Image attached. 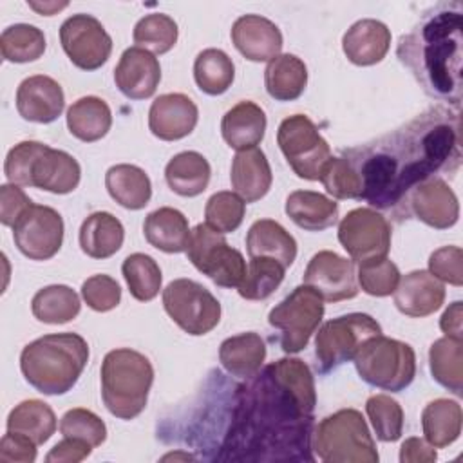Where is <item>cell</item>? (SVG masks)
Segmentation results:
<instances>
[{
	"instance_id": "6da1fadb",
	"label": "cell",
	"mask_w": 463,
	"mask_h": 463,
	"mask_svg": "<svg viewBox=\"0 0 463 463\" xmlns=\"http://www.w3.org/2000/svg\"><path fill=\"white\" fill-rule=\"evenodd\" d=\"M317 405L311 369L280 358L237 387L226 449L257 450L255 459H307Z\"/></svg>"
},
{
	"instance_id": "7a4b0ae2",
	"label": "cell",
	"mask_w": 463,
	"mask_h": 463,
	"mask_svg": "<svg viewBox=\"0 0 463 463\" xmlns=\"http://www.w3.org/2000/svg\"><path fill=\"white\" fill-rule=\"evenodd\" d=\"M358 172L360 199L380 210L391 208L434 172L459 161V116L432 109L376 143L349 150Z\"/></svg>"
},
{
	"instance_id": "3957f363",
	"label": "cell",
	"mask_w": 463,
	"mask_h": 463,
	"mask_svg": "<svg viewBox=\"0 0 463 463\" xmlns=\"http://www.w3.org/2000/svg\"><path fill=\"white\" fill-rule=\"evenodd\" d=\"M463 11L458 2L443 4L402 36L398 58L416 76L423 90L452 103L461 101Z\"/></svg>"
},
{
	"instance_id": "277c9868",
	"label": "cell",
	"mask_w": 463,
	"mask_h": 463,
	"mask_svg": "<svg viewBox=\"0 0 463 463\" xmlns=\"http://www.w3.org/2000/svg\"><path fill=\"white\" fill-rule=\"evenodd\" d=\"M89 362V344L76 333H52L29 342L20 354L25 382L38 392H69Z\"/></svg>"
},
{
	"instance_id": "5b68a950",
	"label": "cell",
	"mask_w": 463,
	"mask_h": 463,
	"mask_svg": "<svg viewBox=\"0 0 463 463\" xmlns=\"http://www.w3.org/2000/svg\"><path fill=\"white\" fill-rule=\"evenodd\" d=\"M101 398L107 411L119 420H134L148 402L154 382L150 360L128 347L112 349L101 362Z\"/></svg>"
},
{
	"instance_id": "8992f818",
	"label": "cell",
	"mask_w": 463,
	"mask_h": 463,
	"mask_svg": "<svg viewBox=\"0 0 463 463\" xmlns=\"http://www.w3.org/2000/svg\"><path fill=\"white\" fill-rule=\"evenodd\" d=\"M311 449L326 463L378 461V450L367 421L356 409H340L326 416L313 434Z\"/></svg>"
},
{
	"instance_id": "52a82bcc",
	"label": "cell",
	"mask_w": 463,
	"mask_h": 463,
	"mask_svg": "<svg viewBox=\"0 0 463 463\" xmlns=\"http://www.w3.org/2000/svg\"><path fill=\"white\" fill-rule=\"evenodd\" d=\"M353 360L358 376L365 383L383 391L400 392L416 376L414 349L402 340L383 335L365 340Z\"/></svg>"
},
{
	"instance_id": "ba28073f",
	"label": "cell",
	"mask_w": 463,
	"mask_h": 463,
	"mask_svg": "<svg viewBox=\"0 0 463 463\" xmlns=\"http://www.w3.org/2000/svg\"><path fill=\"white\" fill-rule=\"evenodd\" d=\"M382 335L380 324L367 313H349L327 320L315 336V356L320 374L354 358L362 344Z\"/></svg>"
},
{
	"instance_id": "9c48e42d",
	"label": "cell",
	"mask_w": 463,
	"mask_h": 463,
	"mask_svg": "<svg viewBox=\"0 0 463 463\" xmlns=\"http://www.w3.org/2000/svg\"><path fill=\"white\" fill-rule=\"evenodd\" d=\"M324 318V298L311 286H297L268 315L271 327L280 331L284 353L302 351Z\"/></svg>"
},
{
	"instance_id": "30bf717a",
	"label": "cell",
	"mask_w": 463,
	"mask_h": 463,
	"mask_svg": "<svg viewBox=\"0 0 463 463\" xmlns=\"http://www.w3.org/2000/svg\"><path fill=\"white\" fill-rule=\"evenodd\" d=\"M188 260L221 288H239L246 275L242 253L232 248L224 235L212 230L206 222L197 224L190 233L186 248Z\"/></svg>"
},
{
	"instance_id": "8fae6325",
	"label": "cell",
	"mask_w": 463,
	"mask_h": 463,
	"mask_svg": "<svg viewBox=\"0 0 463 463\" xmlns=\"http://www.w3.org/2000/svg\"><path fill=\"white\" fill-rule=\"evenodd\" d=\"M277 143L288 165L300 179L317 181L322 166L331 157L327 141L304 114H293L282 119L277 130Z\"/></svg>"
},
{
	"instance_id": "7c38bea8",
	"label": "cell",
	"mask_w": 463,
	"mask_h": 463,
	"mask_svg": "<svg viewBox=\"0 0 463 463\" xmlns=\"http://www.w3.org/2000/svg\"><path fill=\"white\" fill-rule=\"evenodd\" d=\"M163 307L188 335L210 333L221 320L219 300L199 282L175 279L163 289Z\"/></svg>"
},
{
	"instance_id": "4fadbf2b",
	"label": "cell",
	"mask_w": 463,
	"mask_h": 463,
	"mask_svg": "<svg viewBox=\"0 0 463 463\" xmlns=\"http://www.w3.org/2000/svg\"><path fill=\"white\" fill-rule=\"evenodd\" d=\"M338 241L353 262L383 259L391 250V224L373 208H354L342 217Z\"/></svg>"
},
{
	"instance_id": "5bb4252c",
	"label": "cell",
	"mask_w": 463,
	"mask_h": 463,
	"mask_svg": "<svg viewBox=\"0 0 463 463\" xmlns=\"http://www.w3.org/2000/svg\"><path fill=\"white\" fill-rule=\"evenodd\" d=\"M60 43L69 60L81 71L99 69L112 52V38L92 14L78 13L60 27Z\"/></svg>"
},
{
	"instance_id": "9a60e30c",
	"label": "cell",
	"mask_w": 463,
	"mask_h": 463,
	"mask_svg": "<svg viewBox=\"0 0 463 463\" xmlns=\"http://www.w3.org/2000/svg\"><path fill=\"white\" fill-rule=\"evenodd\" d=\"M14 246L31 260L54 257L63 242L61 215L43 204H31L13 226Z\"/></svg>"
},
{
	"instance_id": "2e32d148",
	"label": "cell",
	"mask_w": 463,
	"mask_h": 463,
	"mask_svg": "<svg viewBox=\"0 0 463 463\" xmlns=\"http://www.w3.org/2000/svg\"><path fill=\"white\" fill-rule=\"evenodd\" d=\"M304 284L311 286L327 302H340L358 295L354 262L329 250L311 257L304 271Z\"/></svg>"
},
{
	"instance_id": "e0dca14e",
	"label": "cell",
	"mask_w": 463,
	"mask_h": 463,
	"mask_svg": "<svg viewBox=\"0 0 463 463\" xmlns=\"http://www.w3.org/2000/svg\"><path fill=\"white\" fill-rule=\"evenodd\" d=\"M116 87L128 99H148L159 87V60L146 49L128 47L114 69Z\"/></svg>"
},
{
	"instance_id": "ac0fdd59",
	"label": "cell",
	"mask_w": 463,
	"mask_h": 463,
	"mask_svg": "<svg viewBox=\"0 0 463 463\" xmlns=\"http://www.w3.org/2000/svg\"><path fill=\"white\" fill-rule=\"evenodd\" d=\"M199 119L197 105L181 92L156 98L148 110V128L163 141H177L192 134Z\"/></svg>"
},
{
	"instance_id": "d6986e66",
	"label": "cell",
	"mask_w": 463,
	"mask_h": 463,
	"mask_svg": "<svg viewBox=\"0 0 463 463\" xmlns=\"http://www.w3.org/2000/svg\"><path fill=\"white\" fill-rule=\"evenodd\" d=\"M411 210L430 228L447 230L458 222L459 203L454 190L439 177L427 179L412 188Z\"/></svg>"
},
{
	"instance_id": "ffe728a7",
	"label": "cell",
	"mask_w": 463,
	"mask_h": 463,
	"mask_svg": "<svg viewBox=\"0 0 463 463\" xmlns=\"http://www.w3.org/2000/svg\"><path fill=\"white\" fill-rule=\"evenodd\" d=\"M65 107L61 85L43 74L25 78L16 90V110L25 121L52 123Z\"/></svg>"
},
{
	"instance_id": "44dd1931",
	"label": "cell",
	"mask_w": 463,
	"mask_h": 463,
	"mask_svg": "<svg viewBox=\"0 0 463 463\" xmlns=\"http://www.w3.org/2000/svg\"><path fill=\"white\" fill-rule=\"evenodd\" d=\"M232 42L246 60L269 61L280 54L282 33L260 14H244L232 25Z\"/></svg>"
},
{
	"instance_id": "7402d4cb",
	"label": "cell",
	"mask_w": 463,
	"mask_h": 463,
	"mask_svg": "<svg viewBox=\"0 0 463 463\" xmlns=\"http://www.w3.org/2000/svg\"><path fill=\"white\" fill-rule=\"evenodd\" d=\"M394 306L400 313L414 318L429 317L443 306L445 286L430 271L414 269L400 282L394 289Z\"/></svg>"
},
{
	"instance_id": "603a6c76",
	"label": "cell",
	"mask_w": 463,
	"mask_h": 463,
	"mask_svg": "<svg viewBox=\"0 0 463 463\" xmlns=\"http://www.w3.org/2000/svg\"><path fill=\"white\" fill-rule=\"evenodd\" d=\"M391 47L389 27L374 18L354 22L342 38V49L354 65L367 67L382 61Z\"/></svg>"
},
{
	"instance_id": "cb8c5ba5",
	"label": "cell",
	"mask_w": 463,
	"mask_h": 463,
	"mask_svg": "<svg viewBox=\"0 0 463 463\" xmlns=\"http://www.w3.org/2000/svg\"><path fill=\"white\" fill-rule=\"evenodd\" d=\"M81 179L80 163L65 150L47 146L34 161L31 186L51 194H71Z\"/></svg>"
},
{
	"instance_id": "d4e9b609",
	"label": "cell",
	"mask_w": 463,
	"mask_h": 463,
	"mask_svg": "<svg viewBox=\"0 0 463 463\" xmlns=\"http://www.w3.org/2000/svg\"><path fill=\"white\" fill-rule=\"evenodd\" d=\"M230 181L235 194L241 195L244 203L262 199L269 192L273 181L266 154L259 146L237 152L232 161Z\"/></svg>"
},
{
	"instance_id": "484cf974",
	"label": "cell",
	"mask_w": 463,
	"mask_h": 463,
	"mask_svg": "<svg viewBox=\"0 0 463 463\" xmlns=\"http://www.w3.org/2000/svg\"><path fill=\"white\" fill-rule=\"evenodd\" d=\"M266 132V114L253 101H239L233 105L221 121L222 139L230 148L241 152L255 148Z\"/></svg>"
},
{
	"instance_id": "4316f807",
	"label": "cell",
	"mask_w": 463,
	"mask_h": 463,
	"mask_svg": "<svg viewBox=\"0 0 463 463\" xmlns=\"http://www.w3.org/2000/svg\"><path fill=\"white\" fill-rule=\"evenodd\" d=\"M143 233L150 246L165 253H181L188 248L192 230L179 210L163 206L145 217Z\"/></svg>"
},
{
	"instance_id": "83f0119b",
	"label": "cell",
	"mask_w": 463,
	"mask_h": 463,
	"mask_svg": "<svg viewBox=\"0 0 463 463\" xmlns=\"http://www.w3.org/2000/svg\"><path fill=\"white\" fill-rule=\"evenodd\" d=\"M246 250L251 257H271L289 268L297 257L295 237L273 219L255 221L246 235Z\"/></svg>"
},
{
	"instance_id": "f1b7e54d",
	"label": "cell",
	"mask_w": 463,
	"mask_h": 463,
	"mask_svg": "<svg viewBox=\"0 0 463 463\" xmlns=\"http://www.w3.org/2000/svg\"><path fill=\"white\" fill-rule=\"evenodd\" d=\"M286 215L302 230L322 232L338 219V203L313 190H295L286 199Z\"/></svg>"
},
{
	"instance_id": "f546056e",
	"label": "cell",
	"mask_w": 463,
	"mask_h": 463,
	"mask_svg": "<svg viewBox=\"0 0 463 463\" xmlns=\"http://www.w3.org/2000/svg\"><path fill=\"white\" fill-rule=\"evenodd\" d=\"M125 241V228L109 212L90 213L80 226V248L90 259H109Z\"/></svg>"
},
{
	"instance_id": "4dcf8cb0",
	"label": "cell",
	"mask_w": 463,
	"mask_h": 463,
	"mask_svg": "<svg viewBox=\"0 0 463 463\" xmlns=\"http://www.w3.org/2000/svg\"><path fill=\"white\" fill-rule=\"evenodd\" d=\"M266 358V344L260 335L248 331L226 338L219 347V362L237 378H251L257 374Z\"/></svg>"
},
{
	"instance_id": "1f68e13d",
	"label": "cell",
	"mask_w": 463,
	"mask_h": 463,
	"mask_svg": "<svg viewBox=\"0 0 463 463\" xmlns=\"http://www.w3.org/2000/svg\"><path fill=\"white\" fill-rule=\"evenodd\" d=\"M109 195L127 210H141L152 197V183L143 168L128 163L114 165L105 174Z\"/></svg>"
},
{
	"instance_id": "d6a6232c",
	"label": "cell",
	"mask_w": 463,
	"mask_h": 463,
	"mask_svg": "<svg viewBox=\"0 0 463 463\" xmlns=\"http://www.w3.org/2000/svg\"><path fill=\"white\" fill-rule=\"evenodd\" d=\"M212 168L208 159L194 150L175 154L165 166V179L172 192L183 197L203 194L210 183Z\"/></svg>"
},
{
	"instance_id": "836d02e7",
	"label": "cell",
	"mask_w": 463,
	"mask_h": 463,
	"mask_svg": "<svg viewBox=\"0 0 463 463\" xmlns=\"http://www.w3.org/2000/svg\"><path fill=\"white\" fill-rule=\"evenodd\" d=\"M264 85L273 99L293 101L300 98L307 85V67L295 54H279L268 61Z\"/></svg>"
},
{
	"instance_id": "e575fe53",
	"label": "cell",
	"mask_w": 463,
	"mask_h": 463,
	"mask_svg": "<svg viewBox=\"0 0 463 463\" xmlns=\"http://www.w3.org/2000/svg\"><path fill=\"white\" fill-rule=\"evenodd\" d=\"M463 412L456 400L438 398L425 405L421 412V429L425 441L434 449L452 445L461 434Z\"/></svg>"
},
{
	"instance_id": "d590c367",
	"label": "cell",
	"mask_w": 463,
	"mask_h": 463,
	"mask_svg": "<svg viewBox=\"0 0 463 463\" xmlns=\"http://www.w3.org/2000/svg\"><path fill=\"white\" fill-rule=\"evenodd\" d=\"M112 125V112L105 99L83 96L67 110V128L80 141L92 143L107 136Z\"/></svg>"
},
{
	"instance_id": "8d00e7d4",
	"label": "cell",
	"mask_w": 463,
	"mask_h": 463,
	"mask_svg": "<svg viewBox=\"0 0 463 463\" xmlns=\"http://www.w3.org/2000/svg\"><path fill=\"white\" fill-rule=\"evenodd\" d=\"M432 378L456 396L463 394V340L443 336L429 349Z\"/></svg>"
},
{
	"instance_id": "74e56055",
	"label": "cell",
	"mask_w": 463,
	"mask_h": 463,
	"mask_svg": "<svg viewBox=\"0 0 463 463\" xmlns=\"http://www.w3.org/2000/svg\"><path fill=\"white\" fill-rule=\"evenodd\" d=\"M7 430L43 445L56 430L54 411L42 400H24L7 416Z\"/></svg>"
},
{
	"instance_id": "f35d334b",
	"label": "cell",
	"mask_w": 463,
	"mask_h": 463,
	"mask_svg": "<svg viewBox=\"0 0 463 463\" xmlns=\"http://www.w3.org/2000/svg\"><path fill=\"white\" fill-rule=\"evenodd\" d=\"M81 302L78 293L65 284H52L38 289L31 300L34 318L43 324H65L78 317Z\"/></svg>"
},
{
	"instance_id": "ab89813d",
	"label": "cell",
	"mask_w": 463,
	"mask_h": 463,
	"mask_svg": "<svg viewBox=\"0 0 463 463\" xmlns=\"http://www.w3.org/2000/svg\"><path fill=\"white\" fill-rule=\"evenodd\" d=\"M235 78V65L232 58L221 49H204L194 61V80L197 87L208 96L224 94Z\"/></svg>"
},
{
	"instance_id": "60d3db41",
	"label": "cell",
	"mask_w": 463,
	"mask_h": 463,
	"mask_svg": "<svg viewBox=\"0 0 463 463\" xmlns=\"http://www.w3.org/2000/svg\"><path fill=\"white\" fill-rule=\"evenodd\" d=\"M43 31L29 24H14L4 29L0 36V52L5 61H36L45 52Z\"/></svg>"
},
{
	"instance_id": "b9f144b4",
	"label": "cell",
	"mask_w": 463,
	"mask_h": 463,
	"mask_svg": "<svg viewBox=\"0 0 463 463\" xmlns=\"http://www.w3.org/2000/svg\"><path fill=\"white\" fill-rule=\"evenodd\" d=\"M121 273L130 295L139 302H148L159 295L163 275L159 264L146 253H132L121 264Z\"/></svg>"
},
{
	"instance_id": "7bdbcfd3",
	"label": "cell",
	"mask_w": 463,
	"mask_h": 463,
	"mask_svg": "<svg viewBox=\"0 0 463 463\" xmlns=\"http://www.w3.org/2000/svg\"><path fill=\"white\" fill-rule=\"evenodd\" d=\"M286 268L271 257H251L237 291L246 300L268 298L284 280Z\"/></svg>"
},
{
	"instance_id": "ee69618b",
	"label": "cell",
	"mask_w": 463,
	"mask_h": 463,
	"mask_svg": "<svg viewBox=\"0 0 463 463\" xmlns=\"http://www.w3.org/2000/svg\"><path fill=\"white\" fill-rule=\"evenodd\" d=\"M177 24L174 18L163 13H152L143 16L134 25V43L136 47L152 51L154 54L168 52L177 42Z\"/></svg>"
},
{
	"instance_id": "f6af8a7d",
	"label": "cell",
	"mask_w": 463,
	"mask_h": 463,
	"mask_svg": "<svg viewBox=\"0 0 463 463\" xmlns=\"http://www.w3.org/2000/svg\"><path fill=\"white\" fill-rule=\"evenodd\" d=\"M365 411L380 441H396L403 432V409L387 394H373L365 402Z\"/></svg>"
},
{
	"instance_id": "bcb514c9",
	"label": "cell",
	"mask_w": 463,
	"mask_h": 463,
	"mask_svg": "<svg viewBox=\"0 0 463 463\" xmlns=\"http://www.w3.org/2000/svg\"><path fill=\"white\" fill-rule=\"evenodd\" d=\"M244 212H246L244 199L235 192L222 190L213 194L206 201L204 219L212 230L219 233H232L241 226L244 219Z\"/></svg>"
},
{
	"instance_id": "7dc6e473",
	"label": "cell",
	"mask_w": 463,
	"mask_h": 463,
	"mask_svg": "<svg viewBox=\"0 0 463 463\" xmlns=\"http://www.w3.org/2000/svg\"><path fill=\"white\" fill-rule=\"evenodd\" d=\"M318 179L335 199H360L362 183L358 172L345 157H329Z\"/></svg>"
},
{
	"instance_id": "c3c4849f",
	"label": "cell",
	"mask_w": 463,
	"mask_h": 463,
	"mask_svg": "<svg viewBox=\"0 0 463 463\" xmlns=\"http://www.w3.org/2000/svg\"><path fill=\"white\" fill-rule=\"evenodd\" d=\"M356 277L364 293L371 297H387L394 293L400 282V269L392 260L383 257L358 264Z\"/></svg>"
},
{
	"instance_id": "681fc988",
	"label": "cell",
	"mask_w": 463,
	"mask_h": 463,
	"mask_svg": "<svg viewBox=\"0 0 463 463\" xmlns=\"http://www.w3.org/2000/svg\"><path fill=\"white\" fill-rule=\"evenodd\" d=\"M60 432L63 438L83 439L90 447H99L107 439L105 421L98 414L83 407L71 409L61 416Z\"/></svg>"
},
{
	"instance_id": "f907efd6",
	"label": "cell",
	"mask_w": 463,
	"mask_h": 463,
	"mask_svg": "<svg viewBox=\"0 0 463 463\" xmlns=\"http://www.w3.org/2000/svg\"><path fill=\"white\" fill-rule=\"evenodd\" d=\"M47 148L40 141H22L14 145L4 163V174L9 183L18 186H31V170L36 157Z\"/></svg>"
},
{
	"instance_id": "816d5d0a",
	"label": "cell",
	"mask_w": 463,
	"mask_h": 463,
	"mask_svg": "<svg viewBox=\"0 0 463 463\" xmlns=\"http://www.w3.org/2000/svg\"><path fill=\"white\" fill-rule=\"evenodd\" d=\"M81 297L90 309L105 313L114 309L119 304L121 288L112 277L99 273V275L89 277L81 284Z\"/></svg>"
},
{
	"instance_id": "f5cc1de1",
	"label": "cell",
	"mask_w": 463,
	"mask_h": 463,
	"mask_svg": "<svg viewBox=\"0 0 463 463\" xmlns=\"http://www.w3.org/2000/svg\"><path fill=\"white\" fill-rule=\"evenodd\" d=\"M429 271L441 282L463 286V251L459 246H443L430 253Z\"/></svg>"
},
{
	"instance_id": "db71d44e",
	"label": "cell",
	"mask_w": 463,
	"mask_h": 463,
	"mask_svg": "<svg viewBox=\"0 0 463 463\" xmlns=\"http://www.w3.org/2000/svg\"><path fill=\"white\" fill-rule=\"evenodd\" d=\"M33 204L25 192L13 183L0 186V221L4 226H14L20 215Z\"/></svg>"
},
{
	"instance_id": "11a10c76",
	"label": "cell",
	"mask_w": 463,
	"mask_h": 463,
	"mask_svg": "<svg viewBox=\"0 0 463 463\" xmlns=\"http://www.w3.org/2000/svg\"><path fill=\"white\" fill-rule=\"evenodd\" d=\"M36 459V443L27 436L7 430L0 441L2 463H33Z\"/></svg>"
},
{
	"instance_id": "9f6ffc18",
	"label": "cell",
	"mask_w": 463,
	"mask_h": 463,
	"mask_svg": "<svg viewBox=\"0 0 463 463\" xmlns=\"http://www.w3.org/2000/svg\"><path fill=\"white\" fill-rule=\"evenodd\" d=\"M94 447H90L83 439L76 438H63L60 443H56L51 452L45 456L47 463H78L85 459Z\"/></svg>"
},
{
	"instance_id": "6f0895ef",
	"label": "cell",
	"mask_w": 463,
	"mask_h": 463,
	"mask_svg": "<svg viewBox=\"0 0 463 463\" xmlns=\"http://www.w3.org/2000/svg\"><path fill=\"white\" fill-rule=\"evenodd\" d=\"M436 458L434 447L421 438H407L400 447L402 463H432Z\"/></svg>"
},
{
	"instance_id": "680465c9",
	"label": "cell",
	"mask_w": 463,
	"mask_h": 463,
	"mask_svg": "<svg viewBox=\"0 0 463 463\" xmlns=\"http://www.w3.org/2000/svg\"><path fill=\"white\" fill-rule=\"evenodd\" d=\"M439 327L445 336L463 340V304L459 300L452 302L439 318Z\"/></svg>"
},
{
	"instance_id": "91938a15",
	"label": "cell",
	"mask_w": 463,
	"mask_h": 463,
	"mask_svg": "<svg viewBox=\"0 0 463 463\" xmlns=\"http://www.w3.org/2000/svg\"><path fill=\"white\" fill-rule=\"evenodd\" d=\"M29 5H31L33 9H36V11L43 13L45 16H51V14H54L56 11L63 9L67 4H65V2H63V4H56V2H43V4H34V2H29Z\"/></svg>"
},
{
	"instance_id": "94428289",
	"label": "cell",
	"mask_w": 463,
	"mask_h": 463,
	"mask_svg": "<svg viewBox=\"0 0 463 463\" xmlns=\"http://www.w3.org/2000/svg\"><path fill=\"white\" fill-rule=\"evenodd\" d=\"M163 459L166 461V459H195V458H194V456H190V454H181V452H175V454H166Z\"/></svg>"
}]
</instances>
